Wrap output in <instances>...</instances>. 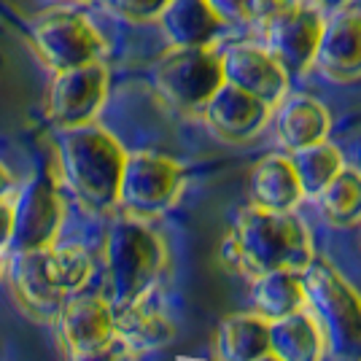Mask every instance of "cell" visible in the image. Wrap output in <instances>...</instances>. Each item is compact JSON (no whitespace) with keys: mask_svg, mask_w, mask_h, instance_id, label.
Segmentation results:
<instances>
[{"mask_svg":"<svg viewBox=\"0 0 361 361\" xmlns=\"http://www.w3.org/2000/svg\"><path fill=\"white\" fill-rule=\"evenodd\" d=\"M221 256L232 267L262 275L278 267L305 272L316 254L307 226L291 211L278 213L248 205L238 213L235 229L224 240Z\"/></svg>","mask_w":361,"mask_h":361,"instance_id":"6da1fadb","label":"cell"},{"mask_svg":"<svg viewBox=\"0 0 361 361\" xmlns=\"http://www.w3.org/2000/svg\"><path fill=\"white\" fill-rule=\"evenodd\" d=\"M60 159L75 197L92 211H108L119 202V183L127 151L97 124L62 130Z\"/></svg>","mask_w":361,"mask_h":361,"instance_id":"7a4b0ae2","label":"cell"},{"mask_svg":"<svg viewBox=\"0 0 361 361\" xmlns=\"http://www.w3.org/2000/svg\"><path fill=\"white\" fill-rule=\"evenodd\" d=\"M302 281L307 305L316 310V321L334 359L361 361V294L337 272V267L316 256L305 267Z\"/></svg>","mask_w":361,"mask_h":361,"instance_id":"3957f363","label":"cell"},{"mask_svg":"<svg viewBox=\"0 0 361 361\" xmlns=\"http://www.w3.org/2000/svg\"><path fill=\"white\" fill-rule=\"evenodd\" d=\"M108 283L111 305H133L143 300L165 264V245L157 232L140 221H119L108 235Z\"/></svg>","mask_w":361,"mask_h":361,"instance_id":"277c9868","label":"cell"},{"mask_svg":"<svg viewBox=\"0 0 361 361\" xmlns=\"http://www.w3.org/2000/svg\"><path fill=\"white\" fill-rule=\"evenodd\" d=\"M224 84L221 51L211 46H173L154 65V87L178 111H202Z\"/></svg>","mask_w":361,"mask_h":361,"instance_id":"5b68a950","label":"cell"},{"mask_svg":"<svg viewBox=\"0 0 361 361\" xmlns=\"http://www.w3.org/2000/svg\"><path fill=\"white\" fill-rule=\"evenodd\" d=\"M183 186V167L165 154H127L119 183V202L135 216H159Z\"/></svg>","mask_w":361,"mask_h":361,"instance_id":"8992f818","label":"cell"},{"mask_svg":"<svg viewBox=\"0 0 361 361\" xmlns=\"http://www.w3.org/2000/svg\"><path fill=\"white\" fill-rule=\"evenodd\" d=\"M32 41H35L41 60L54 73L100 60V54L106 49L103 35L94 30L90 19H84L75 11H65V8L41 16L35 22Z\"/></svg>","mask_w":361,"mask_h":361,"instance_id":"52a82bcc","label":"cell"},{"mask_svg":"<svg viewBox=\"0 0 361 361\" xmlns=\"http://www.w3.org/2000/svg\"><path fill=\"white\" fill-rule=\"evenodd\" d=\"M108 97V68L100 60L60 71L51 84L49 114L62 130L90 124Z\"/></svg>","mask_w":361,"mask_h":361,"instance_id":"ba28073f","label":"cell"},{"mask_svg":"<svg viewBox=\"0 0 361 361\" xmlns=\"http://www.w3.org/2000/svg\"><path fill=\"white\" fill-rule=\"evenodd\" d=\"M62 200L57 192V180L49 173H38L25 186L14 205V229L11 245L16 251H35L49 248L62 224Z\"/></svg>","mask_w":361,"mask_h":361,"instance_id":"9c48e42d","label":"cell"},{"mask_svg":"<svg viewBox=\"0 0 361 361\" xmlns=\"http://www.w3.org/2000/svg\"><path fill=\"white\" fill-rule=\"evenodd\" d=\"M324 30V16L318 14L310 3L297 0L288 11L275 16L270 25H264V49L270 51L281 68L291 73H302L316 62L318 41Z\"/></svg>","mask_w":361,"mask_h":361,"instance_id":"30bf717a","label":"cell"},{"mask_svg":"<svg viewBox=\"0 0 361 361\" xmlns=\"http://www.w3.org/2000/svg\"><path fill=\"white\" fill-rule=\"evenodd\" d=\"M224 81L238 90L264 100L267 106H278L288 92V73L264 46L232 44L221 51Z\"/></svg>","mask_w":361,"mask_h":361,"instance_id":"8fae6325","label":"cell"},{"mask_svg":"<svg viewBox=\"0 0 361 361\" xmlns=\"http://www.w3.org/2000/svg\"><path fill=\"white\" fill-rule=\"evenodd\" d=\"M272 106L232 84H221L202 108V116L216 135L226 143H245L256 137L270 119Z\"/></svg>","mask_w":361,"mask_h":361,"instance_id":"7c38bea8","label":"cell"},{"mask_svg":"<svg viewBox=\"0 0 361 361\" xmlns=\"http://www.w3.org/2000/svg\"><path fill=\"white\" fill-rule=\"evenodd\" d=\"M11 283L22 305L38 318H57L65 305V288L51 272V245L16 251L11 259Z\"/></svg>","mask_w":361,"mask_h":361,"instance_id":"4fadbf2b","label":"cell"},{"mask_svg":"<svg viewBox=\"0 0 361 361\" xmlns=\"http://www.w3.org/2000/svg\"><path fill=\"white\" fill-rule=\"evenodd\" d=\"M313 65L334 81L361 78V11L340 8L331 19H324Z\"/></svg>","mask_w":361,"mask_h":361,"instance_id":"5bb4252c","label":"cell"},{"mask_svg":"<svg viewBox=\"0 0 361 361\" xmlns=\"http://www.w3.org/2000/svg\"><path fill=\"white\" fill-rule=\"evenodd\" d=\"M62 337L73 353L106 345L116 334L114 307L103 297H71L60 310Z\"/></svg>","mask_w":361,"mask_h":361,"instance_id":"9a60e30c","label":"cell"},{"mask_svg":"<svg viewBox=\"0 0 361 361\" xmlns=\"http://www.w3.org/2000/svg\"><path fill=\"white\" fill-rule=\"evenodd\" d=\"M248 189L256 208L278 213L294 211L305 197L297 170L291 165V157H281V154H270L256 162Z\"/></svg>","mask_w":361,"mask_h":361,"instance_id":"2e32d148","label":"cell"},{"mask_svg":"<svg viewBox=\"0 0 361 361\" xmlns=\"http://www.w3.org/2000/svg\"><path fill=\"white\" fill-rule=\"evenodd\" d=\"M157 22L173 46H211L224 27L211 0H170Z\"/></svg>","mask_w":361,"mask_h":361,"instance_id":"e0dca14e","label":"cell"},{"mask_svg":"<svg viewBox=\"0 0 361 361\" xmlns=\"http://www.w3.org/2000/svg\"><path fill=\"white\" fill-rule=\"evenodd\" d=\"M278 137L288 151L307 149L313 143L326 140L331 127V116L324 103L310 94H291L278 103Z\"/></svg>","mask_w":361,"mask_h":361,"instance_id":"ac0fdd59","label":"cell"},{"mask_svg":"<svg viewBox=\"0 0 361 361\" xmlns=\"http://www.w3.org/2000/svg\"><path fill=\"white\" fill-rule=\"evenodd\" d=\"M270 350L283 361H321L326 337L313 313L297 310L291 316L270 321Z\"/></svg>","mask_w":361,"mask_h":361,"instance_id":"d6986e66","label":"cell"},{"mask_svg":"<svg viewBox=\"0 0 361 361\" xmlns=\"http://www.w3.org/2000/svg\"><path fill=\"white\" fill-rule=\"evenodd\" d=\"M254 305L256 313H262L267 321H278V318L291 316L297 310H305L307 294H305L302 272L278 267V270L256 275Z\"/></svg>","mask_w":361,"mask_h":361,"instance_id":"ffe728a7","label":"cell"},{"mask_svg":"<svg viewBox=\"0 0 361 361\" xmlns=\"http://www.w3.org/2000/svg\"><path fill=\"white\" fill-rule=\"evenodd\" d=\"M216 350L221 361H254L270 350V321L262 313H238L219 326Z\"/></svg>","mask_w":361,"mask_h":361,"instance_id":"44dd1931","label":"cell"},{"mask_svg":"<svg viewBox=\"0 0 361 361\" xmlns=\"http://www.w3.org/2000/svg\"><path fill=\"white\" fill-rule=\"evenodd\" d=\"M114 329L133 348L165 345L167 340H173V334H176V326L159 310L146 307L143 300L114 307Z\"/></svg>","mask_w":361,"mask_h":361,"instance_id":"7402d4cb","label":"cell"},{"mask_svg":"<svg viewBox=\"0 0 361 361\" xmlns=\"http://www.w3.org/2000/svg\"><path fill=\"white\" fill-rule=\"evenodd\" d=\"M324 219L334 226H353L361 221V170L345 167L318 195Z\"/></svg>","mask_w":361,"mask_h":361,"instance_id":"603a6c76","label":"cell"},{"mask_svg":"<svg viewBox=\"0 0 361 361\" xmlns=\"http://www.w3.org/2000/svg\"><path fill=\"white\" fill-rule=\"evenodd\" d=\"M291 165L297 170L302 192L307 197H318L326 189V183L343 170V154L337 146L321 140L307 149L291 151Z\"/></svg>","mask_w":361,"mask_h":361,"instance_id":"cb8c5ba5","label":"cell"},{"mask_svg":"<svg viewBox=\"0 0 361 361\" xmlns=\"http://www.w3.org/2000/svg\"><path fill=\"white\" fill-rule=\"evenodd\" d=\"M51 272L65 291H75L87 283L92 272V262L84 248L78 245H65V248H51Z\"/></svg>","mask_w":361,"mask_h":361,"instance_id":"d4e9b609","label":"cell"},{"mask_svg":"<svg viewBox=\"0 0 361 361\" xmlns=\"http://www.w3.org/2000/svg\"><path fill=\"white\" fill-rule=\"evenodd\" d=\"M170 0H108V6L127 22H157Z\"/></svg>","mask_w":361,"mask_h":361,"instance_id":"484cf974","label":"cell"},{"mask_svg":"<svg viewBox=\"0 0 361 361\" xmlns=\"http://www.w3.org/2000/svg\"><path fill=\"white\" fill-rule=\"evenodd\" d=\"M73 361H135V348L127 340H121L119 334H114L106 345L73 353Z\"/></svg>","mask_w":361,"mask_h":361,"instance_id":"4316f807","label":"cell"},{"mask_svg":"<svg viewBox=\"0 0 361 361\" xmlns=\"http://www.w3.org/2000/svg\"><path fill=\"white\" fill-rule=\"evenodd\" d=\"M297 0H248V22L256 25H270L275 16H281L283 11H288Z\"/></svg>","mask_w":361,"mask_h":361,"instance_id":"83f0119b","label":"cell"},{"mask_svg":"<svg viewBox=\"0 0 361 361\" xmlns=\"http://www.w3.org/2000/svg\"><path fill=\"white\" fill-rule=\"evenodd\" d=\"M211 3L224 22H232V25L248 22V0H211Z\"/></svg>","mask_w":361,"mask_h":361,"instance_id":"f1b7e54d","label":"cell"},{"mask_svg":"<svg viewBox=\"0 0 361 361\" xmlns=\"http://www.w3.org/2000/svg\"><path fill=\"white\" fill-rule=\"evenodd\" d=\"M11 229H14V205L0 197V248L11 243Z\"/></svg>","mask_w":361,"mask_h":361,"instance_id":"f546056e","label":"cell"},{"mask_svg":"<svg viewBox=\"0 0 361 361\" xmlns=\"http://www.w3.org/2000/svg\"><path fill=\"white\" fill-rule=\"evenodd\" d=\"M11 183H14V178H11V173L6 170V167L0 165V197L6 195L8 189H11Z\"/></svg>","mask_w":361,"mask_h":361,"instance_id":"4dcf8cb0","label":"cell"},{"mask_svg":"<svg viewBox=\"0 0 361 361\" xmlns=\"http://www.w3.org/2000/svg\"><path fill=\"white\" fill-rule=\"evenodd\" d=\"M318 6H329V8H340V6H345L348 0H316Z\"/></svg>","mask_w":361,"mask_h":361,"instance_id":"1f68e13d","label":"cell"},{"mask_svg":"<svg viewBox=\"0 0 361 361\" xmlns=\"http://www.w3.org/2000/svg\"><path fill=\"white\" fill-rule=\"evenodd\" d=\"M254 361H283L278 353H272V350H267V353H262V356H256Z\"/></svg>","mask_w":361,"mask_h":361,"instance_id":"d6a6232c","label":"cell"}]
</instances>
